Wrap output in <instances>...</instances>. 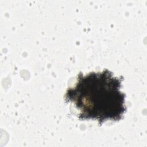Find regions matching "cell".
I'll return each instance as SVG.
<instances>
[{
    "mask_svg": "<svg viewBox=\"0 0 147 147\" xmlns=\"http://www.w3.org/2000/svg\"><path fill=\"white\" fill-rule=\"evenodd\" d=\"M123 79L107 69L85 75L80 72L75 85L66 90L64 99L79 110L80 119H95L100 125L107 120L119 121L126 111V95L120 90Z\"/></svg>",
    "mask_w": 147,
    "mask_h": 147,
    "instance_id": "obj_1",
    "label": "cell"
}]
</instances>
